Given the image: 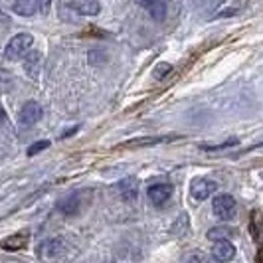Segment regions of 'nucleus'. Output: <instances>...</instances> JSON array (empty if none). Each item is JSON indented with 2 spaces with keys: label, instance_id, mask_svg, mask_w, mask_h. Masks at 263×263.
<instances>
[{
  "label": "nucleus",
  "instance_id": "1",
  "mask_svg": "<svg viewBox=\"0 0 263 263\" xmlns=\"http://www.w3.org/2000/svg\"><path fill=\"white\" fill-rule=\"evenodd\" d=\"M66 251H67V246L62 237H48V239H44V241L38 243L36 253H38V257H42V259H55V257L66 255Z\"/></svg>",
  "mask_w": 263,
  "mask_h": 263
},
{
  "label": "nucleus",
  "instance_id": "2",
  "mask_svg": "<svg viewBox=\"0 0 263 263\" xmlns=\"http://www.w3.org/2000/svg\"><path fill=\"white\" fill-rule=\"evenodd\" d=\"M32 34H16L10 42H8V46H6V50H4V55H6V60H20L24 53L32 48Z\"/></svg>",
  "mask_w": 263,
  "mask_h": 263
},
{
  "label": "nucleus",
  "instance_id": "3",
  "mask_svg": "<svg viewBox=\"0 0 263 263\" xmlns=\"http://www.w3.org/2000/svg\"><path fill=\"white\" fill-rule=\"evenodd\" d=\"M212 210H214V216L220 218V220H232L236 216V200L230 194H220V196L214 198L212 202Z\"/></svg>",
  "mask_w": 263,
  "mask_h": 263
},
{
  "label": "nucleus",
  "instance_id": "4",
  "mask_svg": "<svg viewBox=\"0 0 263 263\" xmlns=\"http://www.w3.org/2000/svg\"><path fill=\"white\" fill-rule=\"evenodd\" d=\"M42 119V105L36 101H28L24 103V107L20 109L18 113V121H20V127H34Z\"/></svg>",
  "mask_w": 263,
  "mask_h": 263
},
{
  "label": "nucleus",
  "instance_id": "5",
  "mask_svg": "<svg viewBox=\"0 0 263 263\" xmlns=\"http://www.w3.org/2000/svg\"><path fill=\"white\" fill-rule=\"evenodd\" d=\"M146 196H148V200H151L155 206H162V204L172 196V186L166 184V182H158V184L148 186Z\"/></svg>",
  "mask_w": 263,
  "mask_h": 263
},
{
  "label": "nucleus",
  "instance_id": "6",
  "mask_svg": "<svg viewBox=\"0 0 263 263\" xmlns=\"http://www.w3.org/2000/svg\"><path fill=\"white\" fill-rule=\"evenodd\" d=\"M214 192H216V182H212L208 178H196L190 184V194H192V198L200 200V202L206 200V198H210Z\"/></svg>",
  "mask_w": 263,
  "mask_h": 263
},
{
  "label": "nucleus",
  "instance_id": "7",
  "mask_svg": "<svg viewBox=\"0 0 263 263\" xmlns=\"http://www.w3.org/2000/svg\"><path fill=\"white\" fill-rule=\"evenodd\" d=\"M28 239H30V234L28 232H16L12 236L4 237L0 241V248L4 251H20L28 246Z\"/></svg>",
  "mask_w": 263,
  "mask_h": 263
},
{
  "label": "nucleus",
  "instance_id": "8",
  "mask_svg": "<svg viewBox=\"0 0 263 263\" xmlns=\"http://www.w3.org/2000/svg\"><path fill=\"white\" fill-rule=\"evenodd\" d=\"M216 243H214V257L216 259H220V261H230V259H234V255H236V248H234V243L230 241V239H214Z\"/></svg>",
  "mask_w": 263,
  "mask_h": 263
},
{
  "label": "nucleus",
  "instance_id": "9",
  "mask_svg": "<svg viewBox=\"0 0 263 263\" xmlns=\"http://www.w3.org/2000/svg\"><path fill=\"white\" fill-rule=\"evenodd\" d=\"M69 8L81 16H97L101 12V4L97 0H71Z\"/></svg>",
  "mask_w": 263,
  "mask_h": 263
},
{
  "label": "nucleus",
  "instance_id": "10",
  "mask_svg": "<svg viewBox=\"0 0 263 263\" xmlns=\"http://www.w3.org/2000/svg\"><path fill=\"white\" fill-rule=\"evenodd\" d=\"M79 194H81V192H76V194H71V196L64 198V200L58 204V210L64 212L66 216H76V214L81 210V200H79Z\"/></svg>",
  "mask_w": 263,
  "mask_h": 263
},
{
  "label": "nucleus",
  "instance_id": "11",
  "mask_svg": "<svg viewBox=\"0 0 263 263\" xmlns=\"http://www.w3.org/2000/svg\"><path fill=\"white\" fill-rule=\"evenodd\" d=\"M145 6L148 8V14L153 16V20H157V22L164 20V16H166V0H148Z\"/></svg>",
  "mask_w": 263,
  "mask_h": 263
},
{
  "label": "nucleus",
  "instance_id": "12",
  "mask_svg": "<svg viewBox=\"0 0 263 263\" xmlns=\"http://www.w3.org/2000/svg\"><path fill=\"white\" fill-rule=\"evenodd\" d=\"M119 192L127 202H133L137 198V180L135 178H125L119 182Z\"/></svg>",
  "mask_w": 263,
  "mask_h": 263
},
{
  "label": "nucleus",
  "instance_id": "13",
  "mask_svg": "<svg viewBox=\"0 0 263 263\" xmlns=\"http://www.w3.org/2000/svg\"><path fill=\"white\" fill-rule=\"evenodd\" d=\"M36 0H16L14 2V12L20 16H32L36 12Z\"/></svg>",
  "mask_w": 263,
  "mask_h": 263
},
{
  "label": "nucleus",
  "instance_id": "14",
  "mask_svg": "<svg viewBox=\"0 0 263 263\" xmlns=\"http://www.w3.org/2000/svg\"><path fill=\"white\" fill-rule=\"evenodd\" d=\"M230 232L232 230H228V228H212L210 232H208V239H222V237H228L230 236Z\"/></svg>",
  "mask_w": 263,
  "mask_h": 263
},
{
  "label": "nucleus",
  "instance_id": "15",
  "mask_svg": "<svg viewBox=\"0 0 263 263\" xmlns=\"http://www.w3.org/2000/svg\"><path fill=\"white\" fill-rule=\"evenodd\" d=\"M164 139H143V141H131V143H125L123 146H143V145H157V143H162Z\"/></svg>",
  "mask_w": 263,
  "mask_h": 263
},
{
  "label": "nucleus",
  "instance_id": "16",
  "mask_svg": "<svg viewBox=\"0 0 263 263\" xmlns=\"http://www.w3.org/2000/svg\"><path fill=\"white\" fill-rule=\"evenodd\" d=\"M48 146H50V141H38V143H34V145L28 148V155L34 157V155H38L40 151H44V148H48Z\"/></svg>",
  "mask_w": 263,
  "mask_h": 263
},
{
  "label": "nucleus",
  "instance_id": "17",
  "mask_svg": "<svg viewBox=\"0 0 263 263\" xmlns=\"http://www.w3.org/2000/svg\"><path fill=\"white\" fill-rule=\"evenodd\" d=\"M168 71H172L171 64H158V66L155 67V71H153V73H155V78H157V79H162L166 73H168Z\"/></svg>",
  "mask_w": 263,
  "mask_h": 263
},
{
  "label": "nucleus",
  "instance_id": "18",
  "mask_svg": "<svg viewBox=\"0 0 263 263\" xmlns=\"http://www.w3.org/2000/svg\"><path fill=\"white\" fill-rule=\"evenodd\" d=\"M50 4H52V0H36V8H38L42 14H48Z\"/></svg>",
  "mask_w": 263,
  "mask_h": 263
},
{
  "label": "nucleus",
  "instance_id": "19",
  "mask_svg": "<svg viewBox=\"0 0 263 263\" xmlns=\"http://www.w3.org/2000/svg\"><path fill=\"white\" fill-rule=\"evenodd\" d=\"M204 259H206L204 255H192V257H190V261H204Z\"/></svg>",
  "mask_w": 263,
  "mask_h": 263
},
{
  "label": "nucleus",
  "instance_id": "20",
  "mask_svg": "<svg viewBox=\"0 0 263 263\" xmlns=\"http://www.w3.org/2000/svg\"><path fill=\"white\" fill-rule=\"evenodd\" d=\"M4 121H6V111H4L2 107H0V125H2Z\"/></svg>",
  "mask_w": 263,
  "mask_h": 263
}]
</instances>
